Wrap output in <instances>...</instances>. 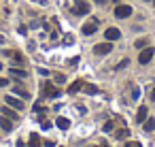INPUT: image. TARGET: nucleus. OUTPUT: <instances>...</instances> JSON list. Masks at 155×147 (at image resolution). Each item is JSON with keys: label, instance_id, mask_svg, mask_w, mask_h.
I'll return each instance as SVG.
<instances>
[{"label": "nucleus", "instance_id": "1", "mask_svg": "<svg viewBox=\"0 0 155 147\" xmlns=\"http://www.w3.org/2000/svg\"><path fill=\"white\" fill-rule=\"evenodd\" d=\"M115 15H117L119 19L130 17V15H132V7H130V5H117V7H115Z\"/></svg>", "mask_w": 155, "mask_h": 147}, {"label": "nucleus", "instance_id": "2", "mask_svg": "<svg viewBox=\"0 0 155 147\" xmlns=\"http://www.w3.org/2000/svg\"><path fill=\"white\" fill-rule=\"evenodd\" d=\"M72 13L74 15H87L89 13V5L85 2V0H79V2L72 7Z\"/></svg>", "mask_w": 155, "mask_h": 147}, {"label": "nucleus", "instance_id": "3", "mask_svg": "<svg viewBox=\"0 0 155 147\" xmlns=\"http://www.w3.org/2000/svg\"><path fill=\"white\" fill-rule=\"evenodd\" d=\"M94 51H96L98 56H106V53H110V51H113V45H110V41H106V43L96 45V47H94Z\"/></svg>", "mask_w": 155, "mask_h": 147}, {"label": "nucleus", "instance_id": "4", "mask_svg": "<svg viewBox=\"0 0 155 147\" xmlns=\"http://www.w3.org/2000/svg\"><path fill=\"white\" fill-rule=\"evenodd\" d=\"M153 53H155V51H153L151 47H144V49L140 51V56H138V62H140V64H149L151 58H153Z\"/></svg>", "mask_w": 155, "mask_h": 147}, {"label": "nucleus", "instance_id": "5", "mask_svg": "<svg viewBox=\"0 0 155 147\" xmlns=\"http://www.w3.org/2000/svg\"><path fill=\"white\" fill-rule=\"evenodd\" d=\"M104 39L106 41H117V39H121V32L117 30V28H106V32H104Z\"/></svg>", "mask_w": 155, "mask_h": 147}, {"label": "nucleus", "instance_id": "6", "mask_svg": "<svg viewBox=\"0 0 155 147\" xmlns=\"http://www.w3.org/2000/svg\"><path fill=\"white\" fill-rule=\"evenodd\" d=\"M43 94L53 98V96H58V94H60V90H58L55 85H51V83H47V81H45V83H43Z\"/></svg>", "mask_w": 155, "mask_h": 147}, {"label": "nucleus", "instance_id": "7", "mask_svg": "<svg viewBox=\"0 0 155 147\" xmlns=\"http://www.w3.org/2000/svg\"><path fill=\"white\" fill-rule=\"evenodd\" d=\"M5 102H7L9 107L17 109V111H21V109H24V102H21V100H17L15 96H7V98H5Z\"/></svg>", "mask_w": 155, "mask_h": 147}, {"label": "nucleus", "instance_id": "8", "mask_svg": "<svg viewBox=\"0 0 155 147\" xmlns=\"http://www.w3.org/2000/svg\"><path fill=\"white\" fill-rule=\"evenodd\" d=\"M96 30H98V19H94V22H89V24H85V26H83V34H87V36H89V34H94Z\"/></svg>", "mask_w": 155, "mask_h": 147}, {"label": "nucleus", "instance_id": "9", "mask_svg": "<svg viewBox=\"0 0 155 147\" xmlns=\"http://www.w3.org/2000/svg\"><path fill=\"white\" fill-rule=\"evenodd\" d=\"M144 119H147V107H138V111H136V121L142 124Z\"/></svg>", "mask_w": 155, "mask_h": 147}, {"label": "nucleus", "instance_id": "10", "mask_svg": "<svg viewBox=\"0 0 155 147\" xmlns=\"http://www.w3.org/2000/svg\"><path fill=\"white\" fill-rule=\"evenodd\" d=\"M0 128H2V130H7V132H9V130L13 128V124H11V119H7L5 115H0Z\"/></svg>", "mask_w": 155, "mask_h": 147}, {"label": "nucleus", "instance_id": "11", "mask_svg": "<svg viewBox=\"0 0 155 147\" xmlns=\"http://www.w3.org/2000/svg\"><path fill=\"white\" fill-rule=\"evenodd\" d=\"M55 124H58V128H60V130H68V128H70V121H68L66 117H58V121H55Z\"/></svg>", "mask_w": 155, "mask_h": 147}, {"label": "nucleus", "instance_id": "12", "mask_svg": "<svg viewBox=\"0 0 155 147\" xmlns=\"http://www.w3.org/2000/svg\"><path fill=\"white\" fill-rule=\"evenodd\" d=\"M2 115L9 117V119H15V117H17V113H15L13 109H9V107H2Z\"/></svg>", "mask_w": 155, "mask_h": 147}, {"label": "nucleus", "instance_id": "13", "mask_svg": "<svg viewBox=\"0 0 155 147\" xmlns=\"http://www.w3.org/2000/svg\"><path fill=\"white\" fill-rule=\"evenodd\" d=\"M11 75H13V77H17V79H24L28 73H26V70H19V68H11Z\"/></svg>", "mask_w": 155, "mask_h": 147}, {"label": "nucleus", "instance_id": "14", "mask_svg": "<svg viewBox=\"0 0 155 147\" xmlns=\"http://www.w3.org/2000/svg\"><path fill=\"white\" fill-rule=\"evenodd\" d=\"M81 85H83V81H74V83L68 87V92H70V94H74V92H79V90H81Z\"/></svg>", "mask_w": 155, "mask_h": 147}, {"label": "nucleus", "instance_id": "15", "mask_svg": "<svg viewBox=\"0 0 155 147\" xmlns=\"http://www.w3.org/2000/svg\"><path fill=\"white\" fill-rule=\"evenodd\" d=\"M142 124H144V130H147V132H151V130L155 128V119H144Z\"/></svg>", "mask_w": 155, "mask_h": 147}, {"label": "nucleus", "instance_id": "16", "mask_svg": "<svg viewBox=\"0 0 155 147\" xmlns=\"http://www.w3.org/2000/svg\"><path fill=\"white\" fill-rule=\"evenodd\" d=\"M15 94H19L21 98H28V96H30V94H28V92H26L24 87H19V85H15Z\"/></svg>", "mask_w": 155, "mask_h": 147}, {"label": "nucleus", "instance_id": "17", "mask_svg": "<svg viewBox=\"0 0 155 147\" xmlns=\"http://www.w3.org/2000/svg\"><path fill=\"white\" fill-rule=\"evenodd\" d=\"M30 147H41V138H38L36 134H32V138H30Z\"/></svg>", "mask_w": 155, "mask_h": 147}, {"label": "nucleus", "instance_id": "18", "mask_svg": "<svg viewBox=\"0 0 155 147\" xmlns=\"http://www.w3.org/2000/svg\"><path fill=\"white\" fill-rule=\"evenodd\" d=\"M147 43H149L147 39H140V41H136V49H144V47H147Z\"/></svg>", "mask_w": 155, "mask_h": 147}, {"label": "nucleus", "instance_id": "19", "mask_svg": "<svg viewBox=\"0 0 155 147\" xmlns=\"http://www.w3.org/2000/svg\"><path fill=\"white\" fill-rule=\"evenodd\" d=\"M85 92L87 94H98V87L96 85H85Z\"/></svg>", "mask_w": 155, "mask_h": 147}, {"label": "nucleus", "instance_id": "20", "mask_svg": "<svg viewBox=\"0 0 155 147\" xmlns=\"http://www.w3.org/2000/svg\"><path fill=\"white\" fill-rule=\"evenodd\" d=\"M113 128H115V121H113V119H110V121H106V124H104V130H106V132H110V130H113Z\"/></svg>", "mask_w": 155, "mask_h": 147}, {"label": "nucleus", "instance_id": "21", "mask_svg": "<svg viewBox=\"0 0 155 147\" xmlns=\"http://www.w3.org/2000/svg\"><path fill=\"white\" fill-rule=\"evenodd\" d=\"M115 134H117V138H125V136H127V130L123 128V130H117Z\"/></svg>", "mask_w": 155, "mask_h": 147}, {"label": "nucleus", "instance_id": "22", "mask_svg": "<svg viewBox=\"0 0 155 147\" xmlns=\"http://www.w3.org/2000/svg\"><path fill=\"white\" fill-rule=\"evenodd\" d=\"M13 60H15V62H19V64H21V62H24V56H21V53H13Z\"/></svg>", "mask_w": 155, "mask_h": 147}, {"label": "nucleus", "instance_id": "23", "mask_svg": "<svg viewBox=\"0 0 155 147\" xmlns=\"http://www.w3.org/2000/svg\"><path fill=\"white\" fill-rule=\"evenodd\" d=\"M125 147H142V145H140V143H134V141H127Z\"/></svg>", "mask_w": 155, "mask_h": 147}, {"label": "nucleus", "instance_id": "24", "mask_svg": "<svg viewBox=\"0 0 155 147\" xmlns=\"http://www.w3.org/2000/svg\"><path fill=\"white\" fill-rule=\"evenodd\" d=\"M55 81H58V83H64L66 77H64V75H55Z\"/></svg>", "mask_w": 155, "mask_h": 147}, {"label": "nucleus", "instance_id": "25", "mask_svg": "<svg viewBox=\"0 0 155 147\" xmlns=\"http://www.w3.org/2000/svg\"><path fill=\"white\" fill-rule=\"evenodd\" d=\"M5 85H9V79H5V77H0V87H5Z\"/></svg>", "mask_w": 155, "mask_h": 147}, {"label": "nucleus", "instance_id": "26", "mask_svg": "<svg viewBox=\"0 0 155 147\" xmlns=\"http://www.w3.org/2000/svg\"><path fill=\"white\" fill-rule=\"evenodd\" d=\"M94 2H98V5H104V2H106V0H94Z\"/></svg>", "mask_w": 155, "mask_h": 147}, {"label": "nucleus", "instance_id": "27", "mask_svg": "<svg viewBox=\"0 0 155 147\" xmlns=\"http://www.w3.org/2000/svg\"><path fill=\"white\" fill-rule=\"evenodd\" d=\"M151 98H153V100H155V90H153V94H151Z\"/></svg>", "mask_w": 155, "mask_h": 147}, {"label": "nucleus", "instance_id": "28", "mask_svg": "<svg viewBox=\"0 0 155 147\" xmlns=\"http://www.w3.org/2000/svg\"><path fill=\"white\" fill-rule=\"evenodd\" d=\"M2 41H5V39H2V36H0V43H2Z\"/></svg>", "mask_w": 155, "mask_h": 147}, {"label": "nucleus", "instance_id": "29", "mask_svg": "<svg viewBox=\"0 0 155 147\" xmlns=\"http://www.w3.org/2000/svg\"><path fill=\"white\" fill-rule=\"evenodd\" d=\"M0 70H2V64H0Z\"/></svg>", "mask_w": 155, "mask_h": 147}, {"label": "nucleus", "instance_id": "30", "mask_svg": "<svg viewBox=\"0 0 155 147\" xmlns=\"http://www.w3.org/2000/svg\"><path fill=\"white\" fill-rule=\"evenodd\" d=\"M153 5H155V0H153Z\"/></svg>", "mask_w": 155, "mask_h": 147}]
</instances>
